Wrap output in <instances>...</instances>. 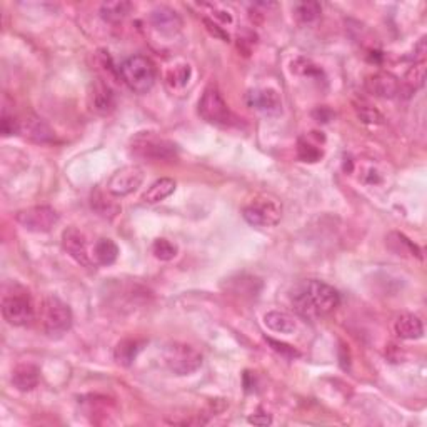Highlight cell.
Listing matches in <instances>:
<instances>
[{
  "instance_id": "1",
  "label": "cell",
  "mask_w": 427,
  "mask_h": 427,
  "mask_svg": "<svg viewBox=\"0 0 427 427\" xmlns=\"http://www.w3.org/2000/svg\"><path fill=\"white\" fill-rule=\"evenodd\" d=\"M341 304V294L322 280H304L292 292V305L300 317L317 320L334 312Z\"/></svg>"
},
{
  "instance_id": "2",
  "label": "cell",
  "mask_w": 427,
  "mask_h": 427,
  "mask_svg": "<svg viewBox=\"0 0 427 427\" xmlns=\"http://www.w3.org/2000/svg\"><path fill=\"white\" fill-rule=\"evenodd\" d=\"M242 217L254 227H274L283 217V202L273 194H259L246 204Z\"/></svg>"
},
{
  "instance_id": "3",
  "label": "cell",
  "mask_w": 427,
  "mask_h": 427,
  "mask_svg": "<svg viewBox=\"0 0 427 427\" xmlns=\"http://www.w3.org/2000/svg\"><path fill=\"white\" fill-rule=\"evenodd\" d=\"M120 77L130 90L137 94H147L157 79L154 62L145 56H132L119 67Z\"/></svg>"
},
{
  "instance_id": "4",
  "label": "cell",
  "mask_w": 427,
  "mask_h": 427,
  "mask_svg": "<svg viewBox=\"0 0 427 427\" xmlns=\"http://www.w3.org/2000/svg\"><path fill=\"white\" fill-rule=\"evenodd\" d=\"M72 310L64 300L56 295H47L41 302V324L43 332L51 337L65 334L72 327Z\"/></svg>"
},
{
  "instance_id": "5",
  "label": "cell",
  "mask_w": 427,
  "mask_h": 427,
  "mask_svg": "<svg viewBox=\"0 0 427 427\" xmlns=\"http://www.w3.org/2000/svg\"><path fill=\"white\" fill-rule=\"evenodd\" d=\"M130 150L144 160H171L177 154L176 144L155 132H139L130 142Z\"/></svg>"
},
{
  "instance_id": "6",
  "label": "cell",
  "mask_w": 427,
  "mask_h": 427,
  "mask_svg": "<svg viewBox=\"0 0 427 427\" xmlns=\"http://www.w3.org/2000/svg\"><path fill=\"white\" fill-rule=\"evenodd\" d=\"M164 362L176 376H189L202 366V354L184 342H174L164 351Z\"/></svg>"
},
{
  "instance_id": "7",
  "label": "cell",
  "mask_w": 427,
  "mask_h": 427,
  "mask_svg": "<svg viewBox=\"0 0 427 427\" xmlns=\"http://www.w3.org/2000/svg\"><path fill=\"white\" fill-rule=\"evenodd\" d=\"M199 114L209 124L231 125L232 112L224 97L216 87H207L199 100Z\"/></svg>"
},
{
  "instance_id": "8",
  "label": "cell",
  "mask_w": 427,
  "mask_h": 427,
  "mask_svg": "<svg viewBox=\"0 0 427 427\" xmlns=\"http://www.w3.org/2000/svg\"><path fill=\"white\" fill-rule=\"evenodd\" d=\"M17 224L28 232L43 234L59 222V214L51 206H32L16 214Z\"/></svg>"
},
{
  "instance_id": "9",
  "label": "cell",
  "mask_w": 427,
  "mask_h": 427,
  "mask_svg": "<svg viewBox=\"0 0 427 427\" xmlns=\"http://www.w3.org/2000/svg\"><path fill=\"white\" fill-rule=\"evenodd\" d=\"M2 315L11 326L22 327L31 324L36 317V309L27 295L14 294L2 299Z\"/></svg>"
},
{
  "instance_id": "10",
  "label": "cell",
  "mask_w": 427,
  "mask_h": 427,
  "mask_svg": "<svg viewBox=\"0 0 427 427\" xmlns=\"http://www.w3.org/2000/svg\"><path fill=\"white\" fill-rule=\"evenodd\" d=\"M144 182V171L139 166H125L115 171L107 182V192L114 197H125L137 191Z\"/></svg>"
},
{
  "instance_id": "11",
  "label": "cell",
  "mask_w": 427,
  "mask_h": 427,
  "mask_svg": "<svg viewBox=\"0 0 427 427\" xmlns=\"http://www.w3.org/2000/svg\"><path fill=\"white\" fill-rule=\"evenodd\" d=\"M62 247L74 259L77 264L84 267H92V255L89 254V247H87V239L77 227H67L62 232Z\"/></svg>"
},
{
  "instance_id": "12",
  "label": "cell",
  "mask_w": 427,
  "mask_h": 427,
  "mask_svg": "<svg viewBox=\"0 0 427 427\" xmlns=\"http://www.w3.org/2000/svg\"><path fill=\"white\" fill-rule=\"evenodd\" d=\"M364 85L369 94L379 99H394L401 95V80L391 72H376L367 77Z\"/></svg>"
},
{
  "instance_id": "13",
  "label": "cell",
  "mask_w": 427,
  "mask_h": 427,
  "mask_svg": "<svg viewBox=\"0 0 427 427\" xmlns=\"http://www.w3.org/2000/svg\"><path fill=\"white\" fill-rule=\"evenodd\" d=\"M19 135L37 144H47L53 140V130L36 114H27L26 117L19 119Z\"/></svg>"
},
{
  "instance_id": "14",
  "label": "cell",
  "mask_w": 427,
  "mask_h": 427,
  "mask_svg": "<svg viewBox=\"0 0 427 427\" xmlns=\"http://www.w3.org/2000/svg\"><path fill=\"white\" fill-rule=\"evenodd\" d=\"M149 21L155 31L164 33V36H176L182 28V17L179 16L177 11L167 6L155 7L150 12Z\"/></svg>"
},
{
  "instance_id": "15",
  "label": "cell",
  "mask_w": 427,
  "mask_h": 427,
  "mask_svg": "<svg viewBox=\"0 0 427 427\" xmlns=\"http://www.w3.org/2000/svg\"><path fill=\"white\" fill-rule=\"evenodd\" d=\"M247 104L257 112L265 115H278L283 110V102L274 89H255L247 94Z\"/></svg>"
},
{
  "instance_id": "16",
  "label": "cell",
  "mask_w": 427,
  "mask_h": 427,
  "mask_svg": "<svg viewBox=\"0 0 427 427\" xmlns=\"http://www.w3.org/2000/svg\"><path fill=\"white\" fill-rule=\"evenodd\" d=\"M90 105L92 110H95L97 114L107 115L115 109V95L110 85L104 80H97L94 84L90 94Z\"/></svg>"
},
{
  "instance_id": "17",
  "label": "cell",
  "mask_w": 427,
  "mask_h": 427,
  "mask_svg": "<svg viewBox=\"0 0 427 427\" xmlns=\"http://www.w3.org/2000/svg\"><path fill=\"white\" fill-rule=\"evenodd\" d=\"M12 386L21 392H31L38 386L41 381V371L33 364H19L12 371Z\"/></svg>"
},
{
  "instance_id": "18",
  "label": "cell",
  "mask_w": 427,
  "mask_h": 427,
  "mask_svg": "<svg viewBox=\"0 0 427 427\" xmlns=\"http://www.w3.org/2000/svg\"><path fill=\"white\" fill-rule=\"evenodd\" d=\"M394 331L397 337L404 339V341H416V339H421L422 334H424V326H422V320L417 315L402 314L396 320Z\"/></svg>"
},
{
  "instance_id": "19",
  "label": "cell",
  "mask_w": 427,
  "mask_h": 427,
  "mask_svg": "<svg viewBox=\"0 0 427 427\" xmlns=\"http://www.w3.org/2000/svg\"><path fill=\"white\" fill-rule=\"evenodd\" d=\"M264 324L267 329L278 334H294L297 331V322L292 315L283 310H270L264 315Z\"/></svg>"
},
{
  "instance_id": "20",
  "label": "cell",
  "mask_w": 427,
  "mask_h": 427,
  "mask_svg": "<svg viewBox=\"0 0 427 427\" xmlns=\"http://www.w3.org/2000/svg\"><path fill=\"white\" fill-rule=\"evenodd\" d=\"M192 77V69L189 64H176L169 67L166 72V85L171 92H184Z\"/></svg>"
},
{
  "instance_id": "21",
  "label": "cell",
  "mask_w": 427,
  "mask_h": 427,
  "mask_svg": "<svg viewBox=\"0 0 427 427\" xmlns=\"http://www.w3.org/2000/svg\"><path fill=\"white\" fill-rule=\"evenodd\" d=\"M119 257V246L109 237H102L94 244L92 259L99 265H112Z\"/></svg>"
},
{
  "instance_id": "22",
  "label": "cell",
  "mask_w": 427,
  "mask_h": 427,
  "mask_svg": "<svg viewBox=\"0 0 427 427\" xmlns=\"http://www.w3.org/2000/svg\"><path fill=\"white\" fill-rule=\"evenodd\" d=\"M174 191H176V181L171 177H162L159 179V181H155L152 186L144 192L142 201L145 204H159L162 202L164 199L172 196Z\"/></svg>"
},
{
  "instance_id": "23",
  "label": "cell",
  "mask_w": 427,
  "mask_h": 427,
  "mask_svg": "<svg viewBox=\"0 0 427 427\" xmlns=\"http://www.w3.org/2000/svg\"><path fill=\"white\" fill-rule=\"evenodd\" d=\"M132 11V4L125 0H114V2H105L100 6V17L109 23H119Z\"/></svg>"
},
{
  "instance_id": "24",
  "label": "cell",
  "mask_w": 427,
  "mask_h": 427,
  "mask_svg": "<svg viewBox=\"0 0 427 427\" xmlns=\"http://www.w3.org/2000/svg\"><path fill=\"white\" fill-rule=\"evenodd\" d=\"M140 349H142V342L135 341V339H124V341H120L114 349L115 362L124 367L132 366L135 357H137V354L140 352Z\"/></svg>"
},
{
  "instance_id": "25",
  "label": "cell",
  "mask_w": 427,
  "mask_h": 427,
  "mask_svg": "<svg viewBox=\"0 0 427 427\" xmlns=\"http://www.w3.org/2000/svg\"><path fill=\"white\" fill-rule=\"evenodd\" d=\"M426 60L424 62H414L409 70L406 72L404 77V84H401V92L407 90L409 94H414L416 90H419L424 87L426 84V74H427V67H426Z\"/></svg>"
},
{
  "instance_id": "26",
  "label": "cell",
  "mask_w": 427,
  "mask_h": 427,
  "mask_svg": "<svg viewBox=\"0 0 427 427\" xmlns=\"http://www.w3.org/2000/svg\"><path fill=\"white\" fill-rule=\"evenodd\" d=\"M92 209L99 214L100 217H104V219H114L115 216L120 212V206L115 201H112L110 197H107L104 192L95 191L92 194Z\"/></svg>"
},
{
  "instance_id": "27",
  "label": "cell",
  "mask_w": 427,
  "mask_h": 427,
  "mask_svg": "<svg viewBox=\"0 0 427 427\" xmlns=\"http://www.w3.org/2000/svg\"><path fill=\"white\" fill-rule=\"evenodd\" d=\"M320 14H322V7H320L319 2H312V0H307V2H299V4H295V7H294V16L300 23L317 22Z\"/></svg>"
},
{
  "instance_id": "28",
  "label": "cell",
  "mask_w": 427,
  "mask_h": 427,
  "mask_svg": "<svg viewBox=\"0 0 427 427\" xmlns=\"http://www.w3.org/2000/svg\"><path fill=\"white\" fill-rule=\"evenodd\" d=\"M324 142V140H322ZM320 140H312V137H305V139H299L297 144V157L302 160V162H317L322 157V149L319 147Z\"/></svg>"
},
{
  "instance_id": "29",
  "label": "cell",
  "mask_w": 427,
  "mask_h": 427,
  "mask_svg": "<svg viewBox=\"0 0 427 427\" xmlns=\"http://www.w3.org/2000/svg\"><path fill=\"white\" fill-rule=\"evenodd\" d=\"M152 254L159 260H172L177 255V246L167 239H155L152 244Z\"/></svg>"
},
{
  "instance_id": "30",
  "label": "cell",
  "mask_w": 427,
  "mask_h": 427,
  "mask_svg": "<svg viewBox=\"0 0 427 427\" xmlns=\"http://www.w3.org/2000/svg\"><path fill=\"white\" fill-rule=\"evenodd\" d=\"M356 112H357V117L361 119L364 124H371V125L384 124V115H382L376 107L369 104H359L356 107Z\"/></svg>"
},
{
  "instance_id": "31",
  "label": "cell",
  "mask_w": 427,
  "mask_h": 427,
  "mask_svg": "<svg viewBox=\"0 0 427 427\" xmlns=\"http://www.w3.org/2000/svg\"><path fill=\"white\" fill-rule=\"evenodd\" d=\"M292 70H295L300 75H309V77L322 74V70H320L319 67L315 65L314 62H310L309 59H297L295 62H292Z\"/></svg>"
},
{
  "instance_id": "32",
  "label": "cell",
  "mask_w": 427,
  "mask_h": 427,
  "mask_svg": "<svg viewBox=\"0 0 427 427\" xmlns=\"http://www.w3.org/2000/svg\"><path fill=\"white\" fill-rule=\"evenodd\" d=\"M0 130H2L4 137H11V135L19 134V119L4 110L2 122H0Z\"/></svg>"
},
{
  "instance_id": "33",
  "label": "cell",
  "mask_w": 427,
  "mask_h": 427,
  "mask_svg": "<svg viewBox=\"0 0 427 427\" xmlns=\"http://www.w3.org/2000/svg\"><path fill=\"white\" fill-rule=\"evenodd\" d=\"M267 342H269L270 346H273V349H274L275 352L283 354L284 357H290V359L299 357V352L295 351V349H294L292 346H289V344H284V342L274 341V339H267Z\"/></svg>"
},
{
  "instance_id": "34",
  "label": "cell",
  "mask_w": 427,
  "mask_h": 427,
  "mask_svg": "<svg viewBox=\"0 0 427 427\" xmlns=\"http://www.w3.org/2000/svg\"><path fill=\"white\" fill-rule=\"evenodd\" d=\"M204 23H206L207 28H209V32L214 33V36H216V37H219V38H222V41H224V42L229 41V33H226L224 28L217 26L216 22L209 21V19H204Z\"/></svg>"
},
{
  "instance_id": "35",
  "label": "cell",
  "mask_w": 427,
  "mask_h": 427,
  "mask_svg": "<svg viewBox=\"0 0 427 427\" xmlns=\"http://www.w3.org/2000/svg\"><path fill=\"white\" fill-rule=\"evenodd\" d=\"M426 53H427V41L426 37H422L417 46L414 47V62H424L426 60Z\"/></svg>"
},
{
  "instance_id": "36",
  "label": "cell",
  "mask_w": 427,
  "mask_h": 427,
  "mask_svg": "<svg viewBox=\"0 0 427 427\" xmlns=\"http://www.w3.org/2000/svg\"><path fill=\"white\" fill-rule=\"evenodd\" d=\"M249 422H252V424H257V426H267L273 422V419H270V416H267V414H254L249 417Z\"/></svg>"
}]
</instances>
